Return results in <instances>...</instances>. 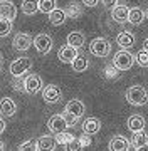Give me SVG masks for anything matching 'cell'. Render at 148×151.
Segmentation results:
<instances>
[{
	"label": "cell",
	"instance_id": "1",
	"mask_svg": "<svg viewBox=\"0 0 148 151\" xmlns=\"http://www.w3.org/2000/svg\"><path fill=\"white\" fill-rule=\"evenodd\" d=\"M133 64H135V55L128 50V49H121L115 54L113 57V65H115L118 70H128L131 69Z\"/></svg>",
	"mask_w": 148,
	"mask_h": 151
},
{
	"label": "cell",
	"instance_id": "2",
	"mask_svg": "<svg viewBox=\"0 0 148 151\" xmlns=\"http://www.w3.org/2000/svg\"><path fill=\"white\" fill-rule=\"evenodd\" d=\"M126 101L133 106H143L148 101V92L143 86H131L126 91Z\"/></svg>",
	"mask_w": 148,
	"mask_h": 151
},
{
	"label": "cell",
	"instance_id": "3",
	"mask_svg": "<svg viewBox=\"0 0 148 151\" xmlns=\"http://www.w3.org/2000/svg\"><path fill=\"white\" fill-rule=\"evenodd\" d=\"M110 50H111V44L108 39L104 37H96L89 44V52L93 55H96V57H106L110 54Z\"/></svg>",
	"mask_w": 148,
	"mask_h": 151
},
{
	"label": "cell",
	"instance_id": "4",
	"mask_svg": "<svg viewBox=\"0 0 148 151\" xmlns=\"http://www.w3.org/2000/svg\"><path fill=\"white\" fill-rule=\"evenodd\" d=\"M9 69H10V74L14 77H20L29 69H32V59L30 57H19V59H15L12 62Z\"/></svg>",
	"mask_w": 148,
	"mask_h": 151
},
{
	"label": "cell",
	"instance_id": "5",
	"mask_svg": "<svg viewBox=\"0 0 148 151\" xmlns=\"http://www.w3.org/2000/svg\"><path fill=\"white\" fill-rule=\"evenodd\" d=\"M32 44L39 54H49L51 49H52V39L47 34H39V35H35Z\"/></svg>",
	"mask_w": 148,
	"mask_h": 151
},
{
	"label": "cell",
	"instance_id": "6",
	"mask_svg": "<svg viewBox=\"0 0 148 151\" xmlns=\"http://www.w3.org/2000/svg\"><path fill=\"white\" fill-rule=\"evenodd\" d=\"M42 89V79L39 74H29L24 81V91L27 94H37Z\"/></svg>",
	"mask_w": 148,
	"mask_h": 151
},
{
	"label": "cell",
	"instance_id": "7",
	"mask_svg": "<svg viewBox=\"0 0 148 151\" xmlns=\"http://www.w3.org/2000/svg\"><path fill=\"white\" fill-rule=\"evenodd\" d=\"M42 97H44L45 103L49 104H54V103H59L62 99V91L59 89V86H54V84H49L42 89Z\"/></svg>",
	"mask_w": 148,
	"mask_h": 151
},
{
	"label": "cell",
	"instance_id": "8",
	"mask_svg": "<svg viewBox=\"0 0 148 151\" xmlns=\"http://www.w3.org/2000/svg\"><path fill=\"white\" fill-rule=\"evenodd\" d=\"M12 45H14V49H15V50H19V52H24V50L30 49V45H32V37H30L29 34L19 32V34H15V35H14Z\"/></svg>",
	"mask_w": 148,
	"mask_h": 151
},
{
	"label": "cell",
	"instance_id": "9",
	"mask_svg": "<svg viewBox=\"0 0 148 151\" xmlns=\"http://www.w3.org/2000/svg\"><path fill=\"white\" fill-rule=\"evenodd\" d=\"M47 128H49L51 133L57 134V133H61V131H66L69 126H67V123L64 121L62 114H54V116L49 118V121H47Z\"/></svg>",
	"mask_w": 148,
	"mask_h": 151
},
{
	"label": "cell",
	"instance_id": "10",
	"mask_svg": "<svg viewBox=\"0 0 148 151\" xmlns=\"http://www.w3.org/2000/svg\"><path fill=\"white\" fill-rule=\"evenodd\" d=\"M76 55H77V49L72 47V45H69V44H66L64 47H61L59 52H57L59 60L64 62V64H71L72 60L76 59Z\"/></svg>",
	"mask_w": 148,
	"mask_h": 151
},
{
	"label": "cell",
	"instance_id": "11",
	"mask_svg": "<svg viewBox=\"0 0 148 151\" xmlns=\"http://www.w3.org/2000/svg\"><path fill=\"white\" fill-rule=\"evenodd\" d=\"M108 148H110V150H113V151H126V150H131V141L126 139L125 136L116 134V136H113V139L110 141Z\"/></svg>",
	"mask_w": 148,
	"mask_h": 151
},
{
	"label": "cell",
	"instance_id": "12",
	"mask_svg": "<svg viewBox=\"0 0 148 151\" xmlns=\"http://www.w3.org/2000/svg\"><path fill=\"white\" fill-rule=\"evenodd\" d=\"M131 148H135V150H148V134L145 133V129L133 133Z\"/></svg>",
	"mask_w": 148,
	"mask_h": 151
},
{
	"label": "cell",
	"instance_id": "13",
	"mask_svg": "<svg viewBox=\"0 0 148 151\" xmlns=\"http://www.w3.org/2000/svg\"><path fill=\"white\" fill-rule=\"evenodd\" d=\"M17 113V104L12 101L10 97H4L0 99V114L4 118H10Z\"/></svg>",
	"mask_w": 148,
	"mask_h": 151
},
{
	"label": "cell",
	"instance_id": "14",
	"mask_svg": "<svg viewBox=\"0 0 148 151\" xmlns=\"http://www.w3.org/2000/svg\"><path fill=\"white\" fill-rule=\"evenodd\" d=\"M0 17L9 19V20H14V19L17 17V7L14 5L12 2L0 0Z\"/></svg>",
	"mask_w": 148,
	"mask_h": 151
},
{
	"label": "cell",
	"instance_id": "15",
	"mask_svg": "<svg viewBox=\"0 0 148 151\" xmlns=\"http://www.w3.org/2000/svg\"><path fill=\"white\" fill-rule=\"evenodd\" d=\"M128 12H130V9L126 5H118V4H116V5L111 9V17H113V20L118 22V24H125V22H128Z\"/></svg>",
	"mask_w": 148,
	"mask_h": 151
},
{
	"label": "cell",
	"instance_id": "16",
	"mask_svg": "<svg viewBox=\"0 0 148 151\" xmlns=\"http://www.w3.org/2000/svg\"><path fill=\"white\" fill-rule=\"evenodd\" d=\"M101 129V121L98 118H88L82 121V131L86 134H98Z\"/></svg>",
	"mask_w": 148,
	"mask_h": 151
},
{
	"label": "cell",
	"instance_id": "17",
	"mask_svg": "<svg viewBox=\"0 0 148 151\" xmlns=\"http://www.w3.org/2000/svg\"><path fill=\"white\" fill-rule=\"evenodd\" d=\"M76 141L72 133H66V131H61L57 133V138H56V145H59V148H64V150H71V145Z\"/></svg>",
	"mask_w": 148,
	"mask_h": 151
},
{
	"label": "cell",
	"instance_id": "18",
	"mask_svg": "<svg viewBox=\"0 0 148 151\" xmlns=\"http://www.w3.org/2000/svg\"><path fill=\"white\" fill-rule=\"evenodd\" d=\"M66 111H67V113H71L72 116H76V118L79 119L82 114H84L86 108H84L82 101H79V99H71V101L66 104Z\"/></svg>",
	"mask_w": 148,
	"mask_h": 151
},
{
	"label": "cell",
	"instance_id": "19",
	"mask_svg": "<svg viewBox=\"0 0 148 151\" xmlns=\"http://www.w3.org/2000/svg\"><path fill=\"white\" fill-rule=\"evenodd\" d=\"M47 15H49V22L52 24V25H56V27L62 25V24L66 22V19H67L64 9H57V7H56L54 10H51Z\"/></svg>",
	"mask_w": 148,
	"mask_h": 151
},
{
	"label": "cell",
	"instance_id": "20",
	"mask_svg": "<svg viewBox=\"0 0 148 151\" xmlns=\"http://www.w3.org/2000/svg\"><path fill=\"white\" fill-rule=\"evenodd\" d=\"M126 126H128V129L135 133V131H140V129H145V118L140 116V114H133L128 118L126 121Z\"/></svg>",
	"mask_w": 148,
	"mask_h": 151
},
{
	"label": "cell",
	"instance_id": "21",
	"mask_svg": "<svg viewBox=\"0 0 148 151\" xmlns=\"http://www.w3.org/2000/svg\"><path fill=\"white\" fill-rule=\"evenodd\" d=\"M116 44L121 49H131L135 45V35L131 32H120L116 37Z\"/></svg>",
	"mask_w": 148,
	"mask_h": 151
},
{
	"label": "cell",
	"instance_id": "22",
	"mask_svg": "<svg viewBox=\"0 0 148 151\" xmlns=\"http://www.w3.org/2000/svg\"><path fill=\"white\" fill-rule=\"evenodd\" d=\"M145 19H147V17H145V12H143L142 9H138V7L130 9V12H128V22H130V24H133V25L142 24Z\"/></svg>",
	"mask_w": 148,
	"mask_h": 151
},
{
	"label": "cell",
	"instance_id": "23",
	"mask_svg": "<svg viewBox=\"0 0 148 151\" xmlns=\"http://www.w3.org/2000/svg\"><path fill=\"white\" fill-rule=\"evenodd\" d=\"M56 148V139L52 136H40L35 143V150H54Z\"/></svg>",
	"mask_w": 148,
	"mask_h": 151
},
{
	"label": "cell",
	"instance_id": "24",
	"mask_svg": "<svg viewBox=\"0 0 148 151\" xmlns=\"http://www.w3.org/2000/svg\"><path fill=\"white\" fill-rule=\"evenodd\" d=\"M69 45H72V47L79 49L81 45H84V34L82 32H71L69 35H67V40H66Z\"/></svg>",
	"mask_w": 148,
	"mask_h": 151
},
{
	"label": "cell",
	"instance_id": "25",
	"mask_svg": "<svg viewBox=\"0 0 148 151\" xmlns=\"http://www.w3.org/2000/svg\"><path fill=\"white\" fill-rule=\"evenodd\" d=\"M71 64H72V69L76 70V72H84V70L89 67L88 59H86V57H82V55H79V54L76 55V59L72 60Z\"/></svg>",
	"mask_w": 148,
	"mask_h": 151
},
{
	"label": "cell",
	"instance_id": "26",
	"mask_svg": "<svg viewBox=\"0 0 148 151\" xmlns=\"http://www.w3.org/2000/svg\"><path fill=\"white\" fill-rule=\"evenodd\" d=\"M39 10L37 0H24L22 2V12L25 15H34Z\"/></svg>",
	"mask_w": 148,
	"mask_h": 151
},
{
	"label": "cell",
	"instance_id": "27",
	"mask_svg": "<svg viewBox=\"0 0 148 151\" xmlns=\"http://www.w3.org/2000/svg\"><path fill=\"white\" fill-rule=\"evenodd\" d=\"M37 5H39V12L49 14L51 10H54L57 7V2L56 0H37Z\"/></svg>",
	"mask_w": 148,
	"mask_h": 151
},
{
	"label": "cell",
	"instance_id": "28",
	"mask_svg": "<svg viewBox=\"0 0 148 151\" xmlns=\"http://www.w3.org/2000/svg\"><path fill=\"white\" fill-rule=\"evenodd\" d=\"M64 12H66V17H71V19H77V17L82 14V9L81 5H77V4H69V5L64 9Z\"/></svg>",
	"mask_w": 148,
	"mask_h": 151
},
{
	"label": "cell",
	"instance_id": "29",
	"mask_svg": "<svg viewBox=\"0 0 148 151\" xmlns=\"http://www.w3.org/2000/svg\"><path fill=\"white\" fill-rule=\"evenodd\" d=\"M10 30H12V20L0 17V37H5V35H9V34H10Z\"/></svg>",
	"mask_w": 148,
	"mask_h": 151
},
{
	"label": "cell",
	"instance_id": "30",
	"mask_svg": "<svg viewBox=\"0 0 148 151\" xmlns=\"http://www.w3.org/2000/svg\"><path fill=\"white\" fill-rule=\"evenodd\" d=\"M135 62L142 67H148V52L147 50H140L136 55H135Z\"/></svg>",
	"mask_w": 148,
	"mask_h": 151
},
{
	"label": "cell",
	"instance_id": "31",
	"mask_svg": "<svg viewBox=\"0 0 148 151\" xmlns=\"http://www.w3.org/2000/svg\"><path fill=\"white\" fill-rule=\"evenodd\" d=\"M62 118H64V121L67 123V126H74V124H76V121H77L76 116H72V114H71V113H67V111H64Z\"/></svg>",
	"mask_w": 148,
	"mask_h": 151
},
{
	"label": "cell",
	"instance_id": "32",
	"mask_svg": "<svg viewBox=\"0 0 148 151\" xmlns=\"http://www.w3.org/2000/svg\"><path fill=\"white\" fill-rule=\"evenodd\" d=\"M19 150H35V143H34L32 139L24 141V143H20V145H19Z\"/></svg>",
	"mask_w": 148,
	"mask_h": 151
},
{
	"label": "cell",
	"instance_id": "33",
	"mask_svg": "<svg viewBox=\"0 0 148 151\" xmlns=\"http://www.w3.org/2000/svg\"><path fill=\"white\" fill-rule=\"evenodd\" d=\"M89 145H91V139H89L88 136H86V133H84V136H82L81 139H79L77 146H79V148H84V146H89Z\"/></svg>",
	"mask_w": 148,
	"mask_h": 151
},
{
	"label": "cell",
	"instance_id": "34",
	"mask_svg": "<svg viewBox=\"0 0 148 151\" xmlns=\"http://www.w3.org/2000/svg\"><path fill=\"white\" fill-rule=\"evenodd\" d=\"M103 2V5L106 7V9H113V7L118 4V0H101Z\"/></svg>",
	"mask_w": 148,
	"mask_h": 151
},
{
	"label": "cell",
	"instance_id": "35",
	"mask_svg": "<svg viewBox=\"0 0 148 151\" xmlns=\"http://www.w3.org/2000/svg\"><path fill=\"white\" fill-rule=\"evenodd\" d=\"M81 2H82V5H86V7H94L99 0H81Z\"/></svg>",
	"mask_w": 148,
	"mask_h": 151
},
{
	"label": "cell",
	"instance_id": "36",
	"mask_svg": "<svg viewBox=\"0 0 148 151\" xmlns=\"http://www.w3.org/2000/svg\"><path fill=\"white\" fill-rule=\"evenodd\" d=\"M14 89H17V91H24V82L14 81Z\"/></svg>",
	"mask_w": 148,
	"mask_h": 151
},
{
	"label": "cell",
	"instance_id": "37",
	"mask_svg": "<svg viewBox=\"0 0 148 151\" xmlns=\"http://www.w3.org/2000/svg\"><path fill=\"white\" fill-rule=\"evenodd\" d=\"M5 131V119L4 118H0V134Z\"/></svg>",
	"mask_w": 148,
	"mask_h": 151
},
{
	"label": "cell",
	"instance_id": "38",
	"mask_svg": "<svg viewBox=\"0 0 148 151\" xmlns=\"http://www.w3.org/2000/svg\"><path fill=\"white\" fill-rule=\"evenodd\" d=\"M143 50L148 52V39H145V42H143Z\"/></svg>",
	"mask_w": 148,
	"mask_h": 151
},
{
	"label": "cell",
	"instance_id": "39",
	"mask_svg": "<svg viewBox=\"0 0 148 151\" xmlns=\"http://www.w3.org/2000/svg\"><path fill=\"white\" fill-rule=\"evenodd\" d=\"M4 148H5V145H4V143L0 141V150H4Z\"/></svg>",
	"mask_w": 148,
	"mask_h": 151
},
{
	"label": "cell",
	"instance_id": "40",
	"mask_svg": "<svg viewBox=\"0 0 148 151\" xmlns=\"http://www.w3.org/2000/svg\"><path fill=\"white\" fill-rule=\"evenodd\" d=\"M145 17H147V19H148V9H147V12H145Z\"/></svg>",
	"mask_w": 148,
	"mask_h": 151
},
{
	"label": "cell",
	"instance_id": "41",
	"mask_svg": "<svg viewBox=\"0 0 148 151\" xmlns=\"http://www.w3.org/2000/svg\"><path fill=\"white\" fill-rule=\"evenodd\" d=\"M0 62H2V55H0Z\"/></svg>",
	"mask_w": 148,
	"mask_h": 151
}]
</instances>
